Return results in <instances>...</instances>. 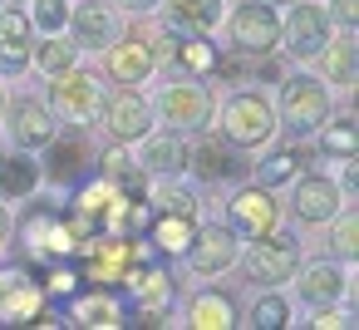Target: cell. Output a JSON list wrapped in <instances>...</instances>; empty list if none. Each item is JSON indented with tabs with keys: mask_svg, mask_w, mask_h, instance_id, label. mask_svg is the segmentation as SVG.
Instances as JSON below:
<instances>
[{
	"mask_svg": "<svg viewBox=\"0 0 359 330\" xmlns=\"http://www.w3.org/2000/svg\"><path fill=\"white\" fill-rule=\"evenodd\" d=\"M114 197H118V187H114V183H94V187H84L79 207H84V217H104Z\"/></svg>",
	"mask_w": 359,
	"mask_h": 330,
	"instance_id": "1f68e13d",
	"label": "cell"
},
{
	"mask_svg": "<svg viewBox=\"0 0 359 330\" xmlns=\"http://www.w3.org/2000/svg\"><path fill=\"white\" fill-rule=\"evenodd\" d=\"M143 168L148 173H177V168H187V148L172 133H158L143 143Z\"/></svg>",
	"mask_w": 359,
	"mask_h": 330,
	"instance_id": "ffe728a7",
	"label": "cell"
},
{
	"mask_svg": "<svg viewBox=\"0 0 359 330\" xmlns=\"http://www.w3.org/2000/svg\"><path fill=\"white\" fill-rule=\"evenodd\" d=\"M187 251H192V271L212 276V271H226V266H231V256H236V242H231L222 227H212V232L202 237V246H187Z\"/></svg>",
	"mask_w": 359,
	"mask_h": 330,
	"instance_id": "e0dca14e",
	"label": "cell"
},
{
	"mask_svg": "<svg viewBox=\"0 0 359 330\" xmlns=\"http://www.w3.org/2000/svg\"><path fill=\"white\" fill-rule=\"evenodd\" d=\"M114 74L123 79V84H143L148 74H153V50L148 45H138V40H128V45H118L114 50Z\"/></svg>",
	"mask_w": 359,
	"mask_h": 330,
	"instance_id": "d6986e66",
	"label": "cell"
},
{
	"mask_svg": "<svg viewBox=\"0 0 359 330\" xmlns=\"http://www.w3.org/2000/svg\"><path fill=\"white\" fill-rule=\"evenodd\" d=\"M330 45V15L320 6H310V0H300V6H290V20H285V50L310 60Z\"/></svg>",
	"mask_w": 359,
	"mask_h": 330,
	"instance_id": "277c9868",
	"label": "cell"
},
{
	"mask_svg": "<svg viewBox=\"0 0 359 330\" xmlns=\"http://www.w3.org/2000/svg\"><path fill=\"white\" fill-rule=\"evenodd\" d=\"M325 74H330L334 84H354V45H349V40L330 45V55H325Z\"/></svg>",
	"mask_w": 359,
	"mask_h": 330,
	"instance_id": "83f0119b",
	"label": "cell"
},
{
	"mask_svg": "<svg viewBox=\"0 0 359 330\" xmlns=\"http://www.w3.org/2000/svg\"><path fill=\"white\" fill-rule=\"evenodd\" d=\"M74 281H79V276H74L69 266H55V271H50V291H55V296H69Z\"/></svg>",
	"mask_w": 359,
	"mask_h": 330,
	"instance_id": "f35d334b",
	"label": "cell"
},
{
	"mask_svg": "<svg viewBox=\"0 0 359 330\" xmlns=\"http://www.w3.org/2000/svg\"><path fill=\"white\" fill-rule=\"evenodd\" d=\"M315 325H320V330H330V325H334V330H344V325H354V315H339V310H320V315H315Z\"/></svg>",
	"mask_w": 359,
	"mask_h": 330,
	"instance_id": "b9f144b4",
	"label": "cell"
},
{
	"mask_svg": "<svg viewBox=\"0 0 359 330\" xmlns=\"http://www.w3.org/2000/svg\"><path fill=\"white\" fill-rule=\"evenodd\" d=\"M128 261H138V246H128V242H118V237H104V242H89V246H84V271H89V281H99V286L123 281Z\"/></svg>",
	"mask_w": 359,
	"mask_h": 330,
	"instance_id": "52a82bcc",
	"label": "cell"
},
{
	"mask_svg": "<svg viewBox=\"0 0 359 330\" xmlns=\"http://www.w3.org/2000/svg\"><path fill=\"white\" fill-rule=\"evenodd\" d=\"M158 109L172 128H202L207 114H212V94L202 84H172V89H163Z\"/></svg>",
	"mask_w": 359,
	"mask_h": 330,
	"instance_id": "8992f818",
	"label": "cell"
},
{
	"mask_svg": "<svg viewBox=\"0 0 359 330\" xmlns=\"http://www.w3.org/2000/svg\"><path fill=\"white\" fill-rule=\"evenodd\" d=\"M231 40H236L241 55H266V50H276V40H280L276 11L261 6V0H246V6L231 15Z\"/></svg>",
	"mask_w": 359,
	"mask_h": 330,
	"instance_id": "7a4b0ae2",
	"label": "cell"
},
{
	"mask_svg": "<svg viewBox=\"0 0 359 330\" xmlns=\"http://www.w3.org/2000/svg\"><path fill=\"white\" fill-rule=\"evenodd\" d=\"M20 237H25V246H30L35 256H50V261H55V256H65V251L74 246V232H69L55 212H35V217L25 222V232H20Z\"/></svg>",
	"mask_w": 359,
	"mask_h": 330,
	"instance_id": "30bf717a",
	"label": "cell"
},
{
	"mask_svg": "<svg viewBox=\"0 0 359 330\" xmlns=\"http://www.w3.org/2000/svg\"><path fill=\"white\" fill-rule=\"evenodd\" d=\"M50 148V173L60 178V183H79L84 178V168H89V148L84 143H45Z\"/></svg>",
	"mask_w": 359,
	"mask_h": 330,
	"instance_id": "44dd1931",
	"label": "cell"
},
{
	"mask_svg": "<svg viewBox=\"0 0 359 330\" xmlns=\"http://www.w3.org/2000/svg\"><path fill=\"white\" fill-rule=\"evenodd\" d=\"M325 148H330V153H339V158H354V148H359L354 119H339V124H330V128H325Z\"/></svg>",
	"mask_w": 359,
	"mask_h": 330,
	"instance_id": "f546056e",
	"label": "cell"
},
{
	"mask_svg": "<svg viewBox=\"0 0 359 330\" xmlns=\"http://www.w3.org/2000/svg\"><path fill=\"white\" fill-rule=\"evenodd\" d=\"M104 119H109V128L118 138H143L148 133V104L138 94H114L109 109H104Z\"/></svg>",
	"mask_w": 359,
	"mask_h": 330,
	"instance_id": "2e32d148",
	"label": "cell"
},
{
	"mask_svg": "<svg viewBox=\"0 0 359 330\" xmlns=\"http://www.w3.org/2000/svg\"><path fill=\"white\" fill-rule=\"evenodd\" d=\"M197 173L207 178V183H217V178H231L236 173V163H231V153H222V148H197Z\"/></svg>",
	"mask_w": 359,
	"mask_h": 330,
	"instance_id": "f1b7e54d",
	"label": "cell"
},
{
	"mask_svg": "<svg viewBox=\"0 0 359 330\" xmlns=\"http://www.w3.org/2000/svg\"><path fill=\"white\" fill-rule=\"evenodd\" d=\"M74 35H79V45H109L114 35H118V15H114V6H104V0H84V6L74 11Z\"/></svg>",
	"mask_w": 359,
	"mask_h": 330,
	"instance_id": "5bb4252c",
	"label": "cell"
},
{
	"mask_svg": "<svg viewBox=\"0 0 359 330\" xmlns=\"http://www.w3.org/2000/svg\"><path fill=\"white\" fill-rule=\"evenodd\" d=\"M192 325L197 330H226V325H236V305L226 296H197L192 301Z\"/></svg>",
	"mask_w": 359,
	"mask_h": 330,
	"instance_id": "603a6c76",
	"label": "cell"
},
{
	"mask_svg": "<svg viewBox=\"0 0 359 330\" xmlns=\"http://www.w3.org/2000/svg\"><path fill=\"white\" fill-rule=\"evenodd\" d=\"M25 35H30V20H25V15H15V11H6V15H0V40L25 45Z\"/></svg>",
	"mask_w": 359,
	"mask_h": 330,
	"instance_id": "74e56055",
	"label": "cell"
},
{
	"mask_svg": "<svg viewBox=\"0 0 359 330\" xmlns=\"http://www.w3.org/2000/svg\"><path fill=\"white\" fill-rule=\"evenodd\" d=\"M339 251L354 256V222H349V217H344V227H339Z\"/></svg>",
	"mask_w": 359,
	"mask_h": 330,
	"instance_id": "7bdbcfd3",
	"label": "cell"
},
{
	"mask_svg": "<svg viewBox=\"0 0 359 330\" xmlns=\"http://www.w3.org/2000/svg\"><path fill=\"white\" fill-rule=\"evenodd\" d=\"M231 222H236L241 232H251V237H266V232L276 227V202H271L266 192L246 187V192L231 197Z\"/></svg>",
	"mask_w": 359,
	"mask_h": 330,
	"instance_id": "9a60e30c",
	"label": "cell"
},
{
	"mask_svg": "<svg viewBox=\"0 0 359 330\" xmlns=\"http://www.w3.org/2000/svg\"><path fill=\"white\" fill-rule=\"evenodd\" d=\"M104 163H109V173H114V178H128V173H138V168H133V158H128L123 148H114Z\"/></svg>",
	"mask_w": 359,
	"mask_h": 330,
	"instance_id": "ab89813d",
	"label": "cell"
},
{
	"mask_svg": "<svg viewBox=\"0 0 359 330\" xmlns=\"http://www.w3.org/2000/svg\"><path fill=\"white\" fill-rule=\"evenodd\" d=\"M30 187H35V163H25V158H6V163H0V192L25 197Z\"/></svg>",
	"mask_w": 359,
	"mask_h": 330,
	"instance_id": "484cf974",
	"label": "cell"
},
{
	"mask_svg": "<svg viewBox=\"0 0 359 330\" xmlns=\"http://www.w3.org/2000/svg\"><path fill=\"white\" fill-rule=\"evenodd\" d=\"M251 325H261V330H276V325H285V305H280L276 296H266V301L251 310Z\"/></svg>",
	"mask_w": 359,
	"mask_h": 330,
	"instance_id": "e575fe53",
	"label": "cell"
},
{
	"mask_svg": "<svg viewBox=\"0 0 359 330\" xmlns=\"http://www.w3.org/2000/svg\"><path fill=\"white\" fill-rule=\"evenodd\" d=\"M300 296H305V301H315V305H325V301L344 296V271H339V266H330V261H315V266L305 271V281H300Z\"/></svg>",
	"mask_w": 359,
	"mask_h": 330,
	"instance_id": "ac0fdd59",
	"label": "cell"
},
{
	"mask_svg": "<svg viewBox=\"0 0 359 330\" xmlns=\"http://www.w3.org/2000/svg\"><path fill=\"white\" fill-rule=\"evenodd\" d=\"M6 237H11V217H6V207H0V246H6Z\"/></svg>",
	"mask_w": 359,
	"mask_h": 330,
	"instance_id": "f6af8a7d",
	"label": "cell"
},
{
	"mask_svg": "<svg viewBox=\"0 0 359 330\" xmlns=\"http://www.w3.org/2000/svg\"><path fill=\"white\" fill-rule=\"evenodd\" d=\"M153 202H158L163 212H182V217L192 212V192H187V187H158V197H153Z\"/></svg>",
	"mask_w": 359,
	"mask_h": 330,
	"instance_id": "d590c367",
	"label": "cell"
},
{
	"mask_svg": "<svg viewBox=\"0 0 359 330\" xmlns=\"http://www.w3.org/2000/svg\"><path fill=\"white\" fill-rule=\"evenodd\" d=\"M280 109H285V128H290V133H310V128L325 124L330 94H325V84H315V79H290L285 94H280Z\"/></svg>",
	"mask_w": 359,
	"mask_h": 330,
	"instance_id": "3957f363",
	"label": "cell"
},
{
	"mask_svg": "<svg viewBox=\"0 0 359 330\" xmlns=\"http://www.w3.org/2000/svg\"><path fill=\"white\" fill-rule=\"evenodd\" d=\"M222 128L236 148H261L271 133H276V119H271V104L261 94H236L222 114Z\"/></svg>",
	"mask_w": 359,
	"mask_h": 330,
	"instance_id": "6da1fadb",
	"label": "cell"
},
{
	"mask_svg": "<svg viewBox=\"0 0 359 330\" xmlns=\"http://www.w3.org/2000/svg\"><path fill=\"white\" fill-rule=\"evenodd\" d=\"M177 60L192 65V70H212V65H217V50H212L207 40H187V45L177 50Z\"/></svg>",
	"mask_w": 359,
	"mask_h": 330,
	"instance_id": "836d02e7",
	"label": "cell"
},
{
	"mask_svg": "<svg viewBox=\"0 0 359 330\" xmlns=\"http://www.w3.org/2000/svg\"><path fill=\"white\" fill-rule=\"evenodd\" d=\"M74 65V45H65V40H50L45 50H40V70L45 74H65Z\"/></svg>",
	"mask_w": 359,
	"mask_h": 330,
	"instance_id": "4dcf8cb0",
	"label": "cell"
},
{
	"mask_svg": "<svg viewBox=\"0 0 359 330\" xmlns=\"http://www.w3.org/2000/svg\"><path fill=\"white\" fill-rule=\"evenodd\" d=\"M104 222L128 237V232H143V227H148V207H143V202H128V197H114L109 212H104Z\"/></svg>",
	"mask_w": 359,
	"mask_h": 330,
	"instance_id": "cb8c5ba5",
	"label": "cell"
},
{
	"mask_svg": "<svg viewBox=\"0 0 359 330\" xmlns=\"http://www.w3.org/2000/svg\"><path fill=\"white\" fill-rule=\"evenodd\" d=\"M0 70H6V74L25 70V45H11V50H0Z\"/></svg>",
	"mask_w": 359,
	"mask_h": 330,
	"instance_id": "60d3db41",
	"label": "cell"
},
{
	"mask_svg": "<svg viewBox=\"0 0 359 330\" xmlns=\"http://www.w3.org/2000/svg\"><path fill=\"white\" fill-rule=\"evenodd\" d=\"M50 79H55V74H50ZM50 99H55V114H60V119L84 124V119H94V109H99V84H94L89 74H65V79L50 84Z\"/></svg>",
	"mask_w": 359,
	"mask_h": 330,
	"instance_id": "5b68a950",
	"label": "cell"
},
{
	"mask_svg": "<svg viewBox=\"0 0 359 330\" xmlns=\"http://www.w3.org/2000/svg\"><path fill=\"white\" fill-rule=\"evenodd\" d=\"M290 271H295V242H261V246H251V261H246L251 281L276 286V281H290Z\"/></svg>",
	"mask_w": 359,
	"mask_h": 330,
	"instance_id": "9c48e42d",
	"label": "cell"
},
{
	"mask_svg": "<svg viewBox=\"0 0 359 330\" xmlns=\"http://www.w3.org/2000/svg\"><path fill=\"white\" fill-rule=\"evenodd\" d=\"M339 20H344V25H354V0H339Z\"/></svg>",
	"mask_w": 359,
	"mask_h": 330,
	"instance_id": "ee69618b",
	"label": "cell"
},
{
	"mask_svg": "<svg viewBox=\"0 0 359 330\" xmlns=\"http://www.w3.org/2000/svg\"><path fill=\"white\" fill-rule=\"evenodd\" d=\"M69 20V11H65V0H40V6H35V25L45 30V35H55L60 25Z\"/></svg>",
	"mask_w": 359,
	"mask_h": 330,
	"instance_id": "d6a6232c",
	"label": "cell"
},
{
	"mask_svg": "<svg viewBox=\"0 0 359 330\" xmlns=\"http://www.w3.org/2000/svg\"><path fill=\"white\" fill-rule=\"evenodd\" d=\"M74 315H79L84 325H123V310H118V301H109V296H84Z\"/></svg>",
	"mask_w": 359,
	"mask_h": 330,
	"instance_id": "4316f807",
	"label": "cell"
},
{
	"mask_svg": "<svg viewBox=\"0 0 359 330\" xmlns=\"http://www.w3.org/2000/svg\"><path fill=\"white\" fill-rule=\"evenodd\" d=\"M295 212H300L305 222H330V217L339 212V187H334L330 178H300V187H295Z\"/></svg>",
	"mask_w": 359,
	"mask_h": 330,
	"instance_id": "4fadbf2b",
	"label": "cell"
},
{
	"mask_svg": "<svg viewBox=\"0 0 359 330\" xmlns=\"http://www.w3.org/2000/svg\"><path fill=\"white\" fill-rule=\"evenodd\" d=\"M295 168H300V158H295V153H276V158L261 168V178H266V183H285Z\"/></svg>",
	"mask_w": 359,
	"mask_h": 330,
	"instance_id": "8d00e7d4",
	"label": "cell"
},
{
	"mask_svg": "<svg viewBox=\"0 0 359 330\" xmlns=\"http://www.w3.org/2000/svg\"><path fill=\"white\" fill-rule=\"evenodd\" d=\"M153 237H158V246H163V251H187L197 232H192V222H187L182 212H168V217L158 222V232H153Z\"/></svg>",
	"mask_w": 359,
	"mask_h": 330,
	"instance_id": "d4e9b609",
	"label": "cell"
},
{
	"mask_svg": "<svg viewBox=\"0 0 359 330\" xmlns=\"http://www.w3.org/2000/svg\"><path fill=\"white\" fill-rule=\"evenodd\" d=\"M222 20V0H172V25L182 30H212Z\"/></svg>",
	"mask_w": 359,
	"mask_h": 330,
	"instance_id": "7402d4cb",
	"label": "cell"
},
{
	"mask_svg": "<svg viewBox=\"0 0 359 330\" xmlns=\"http://www.w3.org/2000/svg\"><path fill=\"white\" fill-rule=\"evenodd\" d=\"M40 305V286L25 271H0V320H35Z\"/></svg>",
	"mask_w": 359,
	"mask_h": 330,
	"instance_id": "ba28073f",
	"label": "cell"
},
{
	"mask_svg": "<svg viewBox=\"0 0 359 330\" xmlns=\"http://www.w3.org/2000/svg\"><path fill=\"white\" fill-rule=\"evenodd\" d=\"M123 6H128V11H153L158 0H123Z\"/></svg>",
	"mask_w": 359,
	"mask_h": 330,
	"instance_id": "bcb514c9",
	"label": "cell"
},
{
	"mask_svg": "<svg viewBox=\"0 0 359 330\" xmlns=\"http://www.w3.org/2000/svg\"><path fill=\"white\" fill-rule=\"evenodd\" d=\"M128 266H133V261H128ZM123 281H128L133 301H138L148 315H163V305H172V281H168L158 266H133V271H123Z\"/></svg>",
	"mask_w": 359,
	"mask_h": 330,
	"instance_id": "8fae6325",
	"label": "cell"
},
{
	"mask_svg": "<svg viewBox=\"0 0 359 330\" xmlns=\"http://www.w3.org/2000/svg\"><path fill=\"white\" fill-rule=\"evenodd\" d=\"M11 133H15L20 148H45V143L55 138V119L45 114V104L20 99V104L11 109Z\"/></svg>",
	"mask_w": 359,
	"mask_h": 330,
	"instance_id": "7c38bea8",
	"label": "cell"
}]
</instances>
